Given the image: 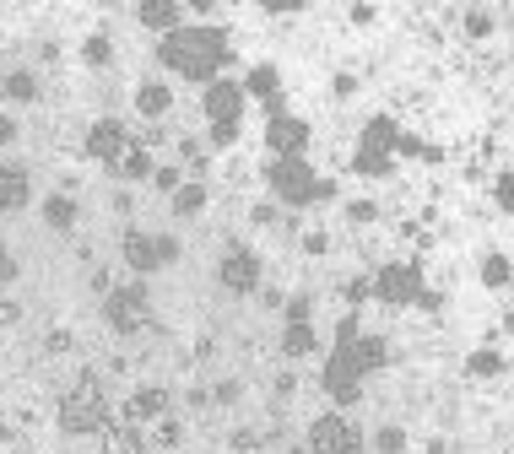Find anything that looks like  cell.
<instances>
[{
    "label": "cell",
    "instance_id": "2",
    "mask_svg": "<svg viewBox=\"0 0 514 454\" xmlns=\"http://www.w3.org/2000/svg\"><path fill=\"white\" fill-rule=\"evenodd\" d=\"M60 428L76 433V439L108 428V401H103V385H98V379H76V390H65V401H60Z\"/></svg>",
    "mask_w": 514,
    "mask_h": 454
},
{
    "label": "cell",
    "instance_id": "32",
    "mask_svg": "<svg viewBox=\"0 0 514 454\" xmlns=\"http://www.w3.org/2000/svg\"><path fill=\"white\" fill-rule=\"evenodd\" d=\"M287 325H309V298H287Z\"/></svg>",
    "mask_w": 514,
    "mask_h": 454
},
{
    "label": "cell",
    "instance_id": "20",
    "mask_svg": "<svg viewBox=\"0 0 514 454\" xmlns=\"http://www.w3.org/2000/svg\"><path fill=\"white\" fill-rule=\"evenodd\" d=\"M114 173H119V179H146V173H152V157H146V146H141V141H130V152L114 162Z\"/></svg>",
    "mask_w": 514,
    "mask_h": 454
},
{
    "label": "cell",
    "instance_id": "17",
    "mask_svg": "<svg viewBox=\"0 0 514 454\" xmlns=\"http://www.w3.org/2000/svg\"><path fill=\"white\" fill-rule=\"evenodd\" d=\"M136 108H141L146 119H163V114L173 108V87H163V81H146V87L136 92Z\"/></svg>",
    "mask_w": 514,
    "mask_h": 454
},
{
    "label": "cell",
    "instance_id": "28",
    "mask_svg": "<svg viewBox=\"0 0 514 454\" xmlns=\"http://www.w3.org/2000/svg\"><path fill=\"white\" fill-rule=\"evenodd\" d=\"M374 449L379 454H401L407 449V433H401V428H379V433H374Z\"/></svg>",
    "mask_w": 514,
    "mask_h": 454
},
{
    "label": "cell",
    "instance_id": "24",
    "mask_svg": "<svg viewBox=\"0 0 514 454\" xmlns=\"http://www.w3.org/2000/svg\"><path fill=\"white\" fill-rule=\"evenodd\" d=\"M5 97H11V103H33V97H38V81H33L27 70H11V76H5Z\"/></svg>",
    "mask_w": 514,
    "mask_h": 454
},
{
    "label": "cell",
    "instance_id": "12",
    "mask_svg": "<svg viewBox=\"0 0 514 454\" xmlns=\"http://www.w3.org/2000/svg\"><path fill=\"white\" fill-rule=\"evenodd\" d=\"M266 146H271L276 157H304V146H309V125L293 119V114H271V125H266Z\"/></svg>",
    "mask_w": 514,
    "mask_h": 454
},
{
    "label": "cell",
    "instance_id": "29",
    "mask_svg": "<svg viewBox=\"0 0 514 454\" xmlns=\"http://www.w3.org/2000/svg\"><path fill=\"white\" fill-rule=\"evenodd\" d=\"M466 368H472L477 379H493V374H499L504 363H499V352H472V363H466Z\"/></svg>",
    "mask_w": 514,
    "mask_h": 454
},
{
    "label": "cell",
    "instance_id": "33",
    "mask_svg": "<svg viewBox=\"0 0 514 454\" xmlns=\"http://www.w3.org/2000/svg\"><path fill=\"white\" fill-rule=\"evenodd\" d=\"M152 179H157V190H168V195L179 190V168H152Z\"/></svg>",
    "mask_w": 514,
    "mask_h": 454
},
{
    "label": "cell",
    "instance_id": "15",
    "mask_svg": "<svg viewBox=\"0 0 514 454\" xmlns=\"http://www.w3.org/2000/svg\"><path fill=\"white\" fill-rule=\"evenodd\" d=\"M27 200H33L27 168H0V211H22Z\"/></svg>",
    "mask_w": 514,
    "mask_h": 454
},
{
    "label": "cell",
    "instance_id": "4",
    "mask_svg": "<svg viewBox=\"0 0 514 454\" xmlns=\"http://www.w3.org/2000/svg\"><path fill=\"white\" fill-rule=\"evenodd\" d=\"M309 454H363V433L347 412H325L309 422Z\"/></svg>",
    "mask_w": 514,
    "mask_h": 454
},
{
    "label": "cell",
    "instance_id": "19",
    "mask_svg": "<svg viewBox=\"0 0 514 454\" xmlns=\"http://www.w3.org/2000/svg\"><path fill=\"white\" fill-rule=\"evenodd\" d=\"M401 135H396V125L379 114V119H369V130H363V152H385L390 157V146H396Z\"/></svg>",
    "mask_w": 514,
    "mask_h": 454
},
{
    "label": "cell",
    "instance_id": "1",
    "mask_svg": "<svg viewBox=\"0 0 514 454\" xmlns=\"http://www.w3.org/2000/svg\"><path fill=\"white\" fill-rule=\"evenodd\" d=\"M157 60L190 81H217V70L228 60V38H222V27H173V32H163Z\"/></svg>",
    "mask_w": 514,
    "mask_h": 454
},
{
    "label": "cell",
    "instance_id": "27",
    "mask_svg": "<svg viewBox=\"0 0 514 454\" xmlns=\"http://www.w3.org/2000/svg\"><path fill=\"white\" fill-rule=\"evenodd\" d=\"M482 282H488V287H509V260H504V255H488V260H482Z\"/></svg>",
    "mask_w": 514,
    "mask_h": 454
},
{
    "label": "cell",
    "instance_id": "21",
    "mask_svg": "<svg viewBox=\"0 0 514 454\" xmlns=\"http://www.w3.org/2000/svg\"><path fill=\"white\" fill-rule=\"evenodd\" d=\"M43 222L60 227V233L76 227V200H70V195H49V200H43Z\"/></svg>",
    "mask_w": 514,
    "mask_h": 454
},
{
    "label": "cell",
    "instance_id": "26",
    "mask_svg": "<svg viewBox=\"0 0 514 454\" xmlns=\"http://www.w3.org/2000/svg\"><path fill=\"white\" fill-rule=\"evenodd\" d=\"M352 168H358L363 179H379V173H390V157H385V152H363V146H358V162H352Z\"/></svg>",
    "mask_w": 514,
    "mask_h": 454
},
{
    "label": "cell",
    "instance_id": "9",
    "mask_svg": "<svg viewBox=\"0 0 514 454\" xmlns=\"http://www.w3.org/2000/svg\"><path fill=\"white\" fill-rule=\"evenodd\" d=\"M325 395L347 412V406H358V395H363V374H358V363L336 347L331 352V363H325Z\"/></svg>",
    "mask_w": 514,
    "mask_h": 454
},
{
    "label": "cell",
    "instance_id": "16",
    "mask_svg": "<svg viewBox=\"0 0 514 454\" xmlns=\"http://www.w3.org/2000/svg\"><path fill=\"white\" fill-rule=\"evenodd\" d=\"M103 449H108V454H146V439H141V428H136V422H125V417H119V422H108V428H103Z\"/></svg>",
    "mask_w": 514,
    "mask_h": 454
},
{
    "label": "cell",
    "instance_id": "25",
    "mask_svg": "<svg viewBox=\"0 0 514 454\" xmlns=\"http://www.w3.org/2000/svg\"><path fill=\"white\" fill-rule=\"evenodd\" d=\"M201 206H206V190H201V184H179V190H173V211H179V217H195Z\"/></svg>",
    "mask_w": 514,
    "mask_h": 454
},
{
    "label": "cell",
    "instance_id": "7",
    "mask_svg": "<svg viewBox=\"0 0 514 454\" xmlns=\"http://www.w3.org/2000/svg\"><path fill=\"white\" fill-rule=\"evenodd\" d=\"M374 292H379V303H396V309L423 303V271L417 265H385L374 276Z\"/></svg>",
    "mask_w": 514,
    "mask_h": 454
},
{
    "label": "cell",
    "instance_id": "14",
    "mask_svg": "<svg viewBox=\"0 0 514 454\" xmlns=\"http://www.w3.org/2000/svg\"><path fill=\"white\" fill-rule=\"evenodd\" d=\"M352 363H358V374H379L385 363H390V347H385V336H358L352 347H341Z\"/></svg>",
    "mask_w": 514,
    "mask_h": 454
},
{
    "label": "cell",
    "instance_id": "38",
    "mask_svg": "<svg viewBox=\"0 0 514 454\" xmlns=\"http://www.w3.org/2000/svg\"><path fill=\"white\" fill-rule=\"evenodd\" d=\"M255 444H260V433H249V428L233 433V449H255Z\"/></svg>",
    "mask_w": 514,
    "mask_h": 454
},
{
    "label": "cell",
    "instance_id": "11",
    "mask_svg": "<svg viewBox=\"0 0 514 454\" xmlns=\"http://www.w3.org/2000/svg\"><path fill=\"white\" fill-rule=\"evenodd\" d=\"M201 108H206V119L211 125H238V108H244V87L238 81H211L206 87V97H201Z\"/></svg>",
    "mask_w": 514,
    "mask_h": 454
},
{
    "label": "cell",
    "instance_id": "36",
    "mask_svg": "<svg viewBox=\"0 0 514 454\" xmlns=\"http://www.w3.org/2000/svg\"><path fill=\"white\" fill-rule=\"evenodd\" d=\"M369 292H374V282H369V276H358V282H352V287H347V298H352V303H363V298H369Z\"/></svg>",
    "mask_w": 514,
    "mask_h": 454
},
{
    "label": "cell",
    "instance_id": "31",
    "mask_svg": "<svg viewBox=\"0 0 514 454\" xmlns=\"http://www.w3.org/2000/svg\"><path fill=\"white\" fill-rule=\"evenodd\" d=\"M179 439H184V428H179L173 417H163V422H157V444H163V449H173Z\"/></svg>",
    "mask_w": 514,
    "mask_h": 454
},
{
    "label": "cell",
    "instance_id": "35",
    "mask_svg": "<svg viewBox=\"0 0 514 454\" xmlns=\"http://www.w3.org/2000/svg\"><path fill=\"white\" fill-rule=\"evenodd\" d=\"M499 206H504V211H514V173H504V179H499Z\"/></svg>",
    "mask_w": 514,
    "mask_h": 454
},
{
    "label": "cell",
    "instance_id": "39",
    "mask_svg": "<svg viewBox=\"0 0 514 454\" xmlns=\"http://www.w3.org/2000/svg\"><path fill=\"white\" fill-rule=\"evenodd\" d=\"M16 314H22V309H16V303H11V298L0 292V325H16Z\"/></svg>",
    "mask_w": 514,
    "mask_h": 454
},
{
    "label": "cell",
    "instance_id": "34",
    "mask_svg": "<svg viewBox=\"0 0 514 454\" xmlns=\"http://www.w3.org/2000/svg\"><path fill=\"white\" fill-rule=\"evenodd\" d=\"M211 141H217V146H233V141H238V125H211Z\"/></svg>",
    "mask_w": 514,
    "mask_h": 454
},
{
    "label": "cell",
    "instance_id": "5",
    "mask_svg": "<svg viewBox=\"0 0 514 454\" xmlns=\"http://www.w3.org/2000/svg\"><path fill=\"white\" fill-rule=\"evenodd\" d=\"M119 255H125V265L136 271V276H146V271H157V265H173L179 260V244L168 238V233H125L119 238Z\"/></svg>",
    "mask_w": 514,
    "mask_h": 454
},
{
    "label": "cell",
    "instance_id": "13",
    "mask_svg": "<svg viewBox=\"0 0 514 454\" xmlns=\"http://www.w3.org/2000/svg\"><path fill=\"white\" fill-rule=\"evenodd\" d=\"M163 417H168V390H163V385H141V390L125 401V422H136V428H141V422H163Z\"/></svg>",
    "mask_w": 514,
    "mask_h": 454
},
{
    "label": "cell",
    "instance_id": "40",
    "mask_svg": "<svg viewBox=\"0 0 514 454\" xmlns=\"http://www.w3.org/2000/svg\"><path fill=\"white\" fill-rule=\"evenodd\" d=\"M466 27H472V32H477V38H482V32H488V27H493V22H488V16H482V11H472V16H466Z\"/></svg>",
    "mask_w": 514,
    "mask_h": 454
},
{
    "label": "cell",
    "instance_id": "8",
    "mask_svg": "<svg viewBox=\"0 0 514 454\" xmlns=\"http://www.w3.org/2000/svg\"><path fill=\"white\" fill-rule=\"evenodd\" d=\"M217 282H222L228 292H238V298H244V292H255V287H260V255L233 244V249L217 260Z\"/></svg>",
    "mask_w": 514,
    "mask_h": 454
},
{
    "label": "cell",
    "instance_id": "3",
    "mask_svg": "<svg viewBox=\"0 0 514 454\" xmlns=\"http://www.w3.org/2000/svg\"><path fill=\"white\" fill-rule=\"evenodd\" d=\"M266 179H271L276 200H287V206H314V200H331V184H320V179H314V168H309L304 157H276V162L266 168Z\"/></svg>",
    "mask_w": 514,
    "mask_h": 454
},
{
    "label": "cell",
    "instance_id": "30",
    "mask_svg": "<svg viewBox=\"0 0 514 454\" xmlns=\"http://www.w3.org/2000/svg\"><path fill=\"white\" fill-rule=\"evenodd\" d=\"M81 54H87L92 65H108V38H103V32H98V38H87V43H81Z\"/></svg>",
    "mask_w": 514,
    "mask_h": 454
},
{
    "label": "cell",
    "instance_id": "6",
    "mask_svg": "<svg viewBox=\"0 0 514 454\" xmlns=\"http://www.w3.org/2000/svg\"><path fill=\"white\" fill-rule=\"evenodd\" d=\"M103 320H108L119 336L146 330V287H108V298H103Z\"/></svg>",
    "mask_w": 514,
    "mask_h": 454
},
{
    "label": "cell",
    "instance_id": "41",
    "mask_svg": "<svg viewBox=\"0 0 514 454\" xmlns=\"http://www.w3.org/2000/svg\"><path fill=\"white\" fill-rule=\"evenodd\" d=\"M11 141H16V125H11V119L0 114V146H11Z\"/></svg>",
    "mask_w": 514,
    "mask_h": 454
},
{
    "label": "cell",
    "instance_id": "37",
    "mask_svg": "<svg viewBox=\"0 0 514 454\" xmlns=\"http://www.w3.org/2000/svg\"><path fill=\"white\" fill-rule=\"evenodd\" d=\"M0 282H16V260H11V249L0 244Z\"/></svg>",
    "mask_w": 514,
    "mask_h": 454
},
{
    "label": "cell",
    "instance_id": "23",
    "mask_svg": "<svg viewBox=\"0 0 514 454\" xmlns=\"http://www.w3.org/2000/svg\"><path fill=\"white\" fill-rule=\"evenodd\" d=\"M244 87H249L255 97H271V103H276V65H255Z\"/></svg>",
    "mask_w": 514,
    "mask_h": 454
},
{
    "label": "cell",
    "instance_id": "22",
    "mask_svg": "<svg viewBox=\"0 0 514 454\" xmlns=\"http://www.w3.org/2000/svg\"><path fill=\"white\" fill-rule=\"evenodd\" d=\"M282 352L287 357H309L314 352V325H287L282 330Z\"/></svg>",
    "mask_w": 514,
    "mask_h": 454
},
{
    "label": "cell",
    "instance_id": "10",
    "mask_svg": "<svg viewBox=\"0 0 514 454\" xmlns=\"http://www.w3.org/2000/svg\"><path fill=\"white\" fill-rule=\"evenodd\" d=\"M125 152H130V130H125L119 119H98V125L87 130V157H98V162L114 168Z\"/></svg>",
    "mask_w": 514,
    "mask_h": 454
},
{
    "label": "cell",
    "instance_id": "18",
    "mask_svg": "<svg viewBox=\"0 0 514 454\" xmlns=\"http://www.w3.org/2000/svg\"><path fill=\"white\" fill-rule=\"evenodd\" d=\"M136 16H141L146 27H163V32H173V27H179V5H173V0H146Z\"/></svg>",
    "mask_w": 514,
    "mask_h": 454
}]
</instances>
